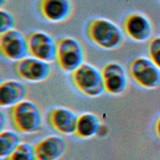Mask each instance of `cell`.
Returning a JSON list of instances; mask_svg holds the SVG:
<instances>
[{"label":"cell","instance_id":"cell-13","mask_svg":"<svg viewBox=\"0 0 160 160\" xmlns=\"http://www.w3.org/2000/svg\"><path fill=\"white\" fill-rule=\"evenodd\" d=\"M36 160H57L65 152L66 141L58 136H48L33 145Z\"/></svg>","mask_w":160,"mask_h":160},{"label":"cell","instance_id":"cell-9","mask_svg":"<svg viewBox=\"0 0 160 160\" xmlns=\"http://www.w3.org/2000/svg\"><path fill=\"white\" fill-rule=\"evenodd\" d=\"M124 29L128 36L136 42H145L153 34V24L151 19L141 13L129 14L124 21Z\"/></svg>","mask_w":160,"mask_h":160},{"label":"cell","instance_id":"cell-11","mask_svg":"<svg viewBox=\"0 0 160 160\" xmlns=\"http://www.w3.org/2000/svg\"><path fill=\"white\" fill-rule=\"evenodd\" d=\"M78 116L71 109L57 107L51 109L47 117L49 126L55 131L64 135L74 134Z\"/></svg>","mask_w":160,"mask_h":160},{"label":"cell","instance_id":"cell-17","mask_svg":"<svg viewBox=\"0 0 160 160\" xmlns=\"http://www.w3.org/2000/svg\"><path fill=\"white\" fill-rule=\"evenodd\" d=\"M5 160H36L33 146L27 142H21Z\"/></svg>","mask_w":160,"mask_h":160},{"label":"cell","instance_id":"cell-5","mask_svg":"<svg viewBox=\"0 0 160 160\" xmlns=\"http://www.w3.org/2000/svg\"><path fill=\"white\" fill-rule=\"evenodd\" d=\"M128 71L131 78L139 86L148 89L160 87V68L149 58L133 59Z\"/></svg>","mask_w":160,"mask_h":160},{"label":"cell","instance_id":"cell-20","mask_svg":"<svg viewBox=\"0 0 160 160\" xmlns=\"http://www.w3.org/2000/svg\"><path fill=\"white\" fill-rule=\"evenodd\" d=\"M156 132L158 138L160 139V117L158 118L156 124Z\"/></svg>","mask_w":160,"mask_h":160},{"label":"cell","instance_id":"cell-6","mask_svg":"<svg viewBox=\"0 0 160 160\" xmlns=\"http://www.w3.org/2000/svg\"><path fill=\"white\" fill-rule=\"evenodd\" d=\"M26 41L31 56L48 62L55 60L56 42L49 34L42 31H34L28 34Z\"/></svg>","mask_w":160,"mask_h":160},{"label":"cell","instance_id":"cell-1","mask_svg":"<svg viewBox=\"0 0 160 160\" xmlns=\"http://www.w3.org/2000/svg\"><path fill=\"white\" fill-rule=\"evenodd\" d=\"M89 39L99 48L111 51L120 47L124 35L120 28L112 21L102 18L90 20L86 26Z\"/></svg>","mask_w":160,"mask_h":160},{"label":"cell","instance_id":"cell-4","mask_svg":"<svg viewBox=\"0 0 160 160\" xmlns=\"http://www.w3.org/2000/svg\"><path fill=\"white\" fill-rule=\"evenodd\" d=\"M84 49L76 39L64 37L56 42L55 61L62 71L72 72L84 62Z\"/></svg>","mask_w":160,"mask_h":160},{"label":"cell","instance_id":"cell-10","mask_svg":"<svg viewBox=\"0 0 160 160\" xmlns=\"http://www.w3.org/2000/svg\"><path fill=\"white\" fill-rule=\"evenodd\" d=\"M105 92L112 95L123 93L128 87V78L123 66L116 62L104 64L101 71Z\"/></svg>","mask_w":160,"mask_h":160},{"label":"cell","instance_id":"cell-19","mask_svg":"<svg viewBox=\"0 0 160 160\" xmlns=\"http://www.w3.org/2000/svg\"><path fill=\"white\" fill-rule=\"evenodd\" d=\"M0 19L1 34L14 29L15 19L13 15H12L9 12L5 9H1L0 11Z\"/></svg>","mask_w":160,"mask_h":160},{"label":"cell","instance_id":"cell-18","mask_svg":"<svg viewBox=\"0 0 160 160\" xmlns=\"http://www.w3.org/2000/svg\"><path fill=\"white\" fill-rule=\"evenodd\" d=\"M149 58L160 68V36L151 39L148 46Z\"/></svg>","mask_w":160,"mask_h":160},{"label":"cell","instance_id":"cell-16","mask_svg":"<svg viewBox=\"0 0 160 160\" xmlns=\"http://www.w3.org/2000/svg\"><path fill=\"white\" fill-rule=\"evenodd\" d=\"M21 143L20 136L14 131H1L0 133V158H6Z\"/></svg>","mask_w":160,"mask_h":160},{"label":"cell","instance_id":"cell-8","mask_svg":"<svg viewBox=\"0 0 160 160\" xmlns=\"http://www.w3.org/2000/svg\"><path fill=\"white\" fill-rule=\"evenodd\" d=\"M0 51L2 56L10 61H18L29 54L26 38L18 29H12L0 35Z\"/></svg>","mask_w":160,"mask_h":160},{"label":"cell","instance_id":"cell-15","mask_svg":"<svg viewBox=\"0 0 160 160\" xmlns=\"http://www.w3.org/2000/svg\"><path fill=\"white\" fill-rule=\"evenodd\" d=\"M100 126V119L96 114L84 112L78 117L74 135L80 139H89L97 134Z\"/></svg>","mask_w":160,"mask_h":160},{"label":"cell","instance_id":"cell-3","mask_svg":"<svg viewBox=\"0 0 160 160\" xmlns=\"http://www.w3.org/2000/svg\"><path fill=\"white\" fill-rule=\"evenodd\" d=\"M71 81L75 88L89 97H97L105 92L101 71L96 66L84 62L71 72Z\"/></svg>","mask_w":160,"mask_h":160},{"label":"cell","instance_id":"cell-2","mask_svg":"<svg viewBox=\"0 0 160 160\" xmlns=\"http://www.w3.org/2000/svg\"><path fill=\"white\" fill-rule=\"evenodd\" d=\"M9 114L12 127L21 133H34L41 127V111L32 101L24 99L11 106Z\"/></svg>","mask_w":160,"mask_h":160},{"label":"cell","instance_id":"cell-12","mask_svg":"<svg viewBox=\"0 0 160 160\" xmlns=\"http://www.w3.org/2000/svg\"><path fill=\"white\" fill-rule=\"evenodd\" d=\"M41 16L49 22L59 23L66 21L73 11L71 0H40Z\"/></svg>","mask_w":160,"mask_h":160},{"label":"cell","instance_id":"cell-7","mask_svg":"<svg viewBox=\"0 0 160 160\" xmlns=\"http://www.w3.org/2000/svg\"><path fill=\"white\" fill-rule=\"evenodd\" d=\"M13 69L18 77L31 82L43 81L49 77L51 72L49 62L32 56L16 61Z\"/></svg>","mask_w":160,"mask_h":160},{"label":"cell","instance_id":"cell-14","mask_svg":"<svg viewBox=\"0 0 160 160\" xmlns=\"http://www.w3.org/2000/svg\"><path fill=\"white\" fill-rule=\"evenodd\" d=\"M27 94V88L21 82L9 79L0 84L1 107L12 106L23 101Z\"/></svg>","mask_w":160,"mask_h":160}]
</instances>
